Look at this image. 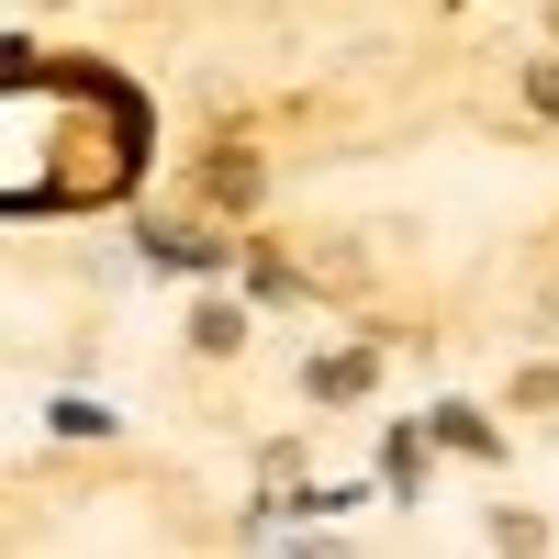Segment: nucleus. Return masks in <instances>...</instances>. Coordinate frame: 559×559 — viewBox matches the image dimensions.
Listing matches in <instances>:
<instances>
[{
  "label": "nucleus",
  "mask_w": 559,
  "mask_h": 559,
  "mask_svg": "<svg viewBox=\"0 0 559 559\" xmlns=\"http://www.w3.org/2000/svg\"><path fill=\"white\" fill-rule=\"evenodd\" d=\"M191 336H202V347L224 358V347H236V336H247V324H236V313H224V302H202V313H191Z\"/></svg>",
  "instance_id": "f03ea898"
},
{
  "label": "nucleus",
  "mask_w": 559,
  "mask_h": 559,
  "mask_svg": "<svg viewBox=\"0 0 559 559\" xmlns=\"http://www.w3.org/2000/svg\"><path fill=\"white\" fill-rule=\"evenodd\" d=\"M526 90H537V112H559V68H537V79H526Z\"/></svg>",
  "instance_id": "7ed1b4c3"
},
{
  "label": "nucleus",
  "mask_w": 559,
  "mask_h": 559,
  "mask_svg": "<svg viewBox=\"0 0 559 559\" xmlns=\"http://www.w3.org/2000/svg\"><path fill=\"white\" fill-rule=\"evenodd\" d=\"M313 392H324V403H347V392H369V358H313Z\"/></svg>",
  "instance_id": "f257e3e1"
}]
</instances>
